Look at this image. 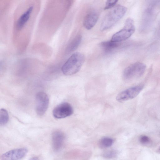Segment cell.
Wrapping results in <instances>:
<instances>
[{
  "mask_svg": "<svg viewBox=\"0 0 160 160\" xmlns=\"http://www.w3.org/2000/svg\"><path fill=\"white\" fill-rule=\"evenodd\" d=\"M85 60L84 55L79 52L72 54L62 66L61 70L66 75L75 74L80 69Z\"/></svg>",
  "mask_w": 160,
  "mask_h": 160,
  "instance_id": "cell-1",
  "label": "cell"
},
{
  "mask_svg": "<svg viewBox=\"0 0 160 160\" xmlns=\"http://www.w3.org/2000/svg\"><path fill=\"white\" fill-rule=\"evenodd\" d=\"M127 8L118 5L113 8L105 15L101 24L100 30L103 31L114 25L125 14Z\"/></svg>",
  "mask_w": 160,
  "mask_h": 160,
  "instance_id": "cell-2",
  "label": "cell"
},
{
  "mask_svg": "<svg viewBox=\"0 0 160 160\" xmlns=\"http://www.w3.org/2000/svg\"><path fill=\"white\" fill-rule=\"evenodd\" d=\"M135 31L134 21L131 18H128L126 20L123 28L113 34L111 40L114 42H120L130 38Z\"/></svg>",
  "mask_w": 160,
  "mask_h": 160,
  "instance_id": "cell-3",
  "label": "cell"
},
{
  "mask_svg": "<svg viewBox=\"0 0 160 160\" xmlns=\"http://www.w3.org/2000/svg\"><path fill=\"white\" fill-rule=\"evenodd\" d=\"M146 67L143 63L136 62L127 67L124 70L123 76L126 80L137 78L142 76L144 73Z\"/></svg>",
  "mask_w": 160,
  "mask_h": 160,
  "instance_id": "cell-4",
  "label": "cell"
},
{
  "mask_svg": "<svg viewBox=\"0 0 160 160\" xmlns=\"http://www.w3.org/2000/svg\"><path fill=\"white\" fill-rule=\"evenodd\" d=\"M49 103L48 97L45 92H38L36 95L35 110L37 114L39 116L43 115L48 108Z\"/></svg>",
  "mask_w": 160,
  "mask_h": 160,
  "instance_id": "cell-5",
  "label": "cell"
},
{
  "mask_svg": "<svg viewBox=\"0 0 160 160\" xmlns=\"http://www.w3.org/2000/svg\"><path fill=\"white\" fill-rule=\"evenodd\" d=\"M144 85L140 84L128 89L120 92L117 96L116 99L117 101L122 102L136 97L143 89Z\"/></svg>",
  "mask_w": 160,
  "mask_h": 160,
  "instance_id": "cell-6",
  "label": "cell"
},
{
  "mask_svg": "<svg viewBox=\"0 0 160 160\" xmlns=\"http://www.w3.org/2000/svg\"><path fill=\"white\" fill-rule=\"evenodd\" d=\"M73 109L71 105L67 102L62 103L57 106L53 109L52 113L56 118H64L72 115Z\"/></svg>",
  "mask_w": 160,
  "mask_h": 160,
  "instance_id": "cell-7",
  "label": "cell"
},
{
  "mask_svg": "<svg viewBox=\"0 0 160 160\" xmlns=\"http://www.w3.org/2000/svg\"><path fill=\"white\" fill-rule=\"evenodd\" d=\"M28 152L25 148L12 149L2 154L1 156V160H19L23 158Z\"/></svg>",
  "mask_w": 160,
  "mask_h": 160,
  "instance_id": "cell-8",
  "label": "cell"
},
{
  "mask_svg": "<svg viewBox=\"0 0 160 160\" xmlns=\"http://www.w3.org/2000/svg\"><path fill=\"white\" fill-rule=\"evenodd\" d=\"M65 139L64 134L60 131L53 132L52 135V148L55 151H58L62 148Z\"/></svg>",
  "mask_w": 160,
  "mask_h": 160,
  "instance_id": "cell-9",
  "label": "cell"
},
{
  "mask_svg": "<svg viewBox=\"0 0 160 160\" xmlns=\"http://www.w3.org/2000/svg\"><path fill=\"white\" fill-rule=\"evenodd\" d=\"M98 19V14L95 11L89 12L85 17L83 25L88 30L92 29L95 25Z\"/></svg>",
  "mask_w": 160,
  "mask_h": 160,
  "instance_id": "cell-10",
  "label": "cell"
},
{
  "mask_svg": "<svg viewBox=\"0 0 160 160\" xmlns=\"http://www.w3.org/2000/svg\"><path fill=\"white\" fill-rule=\"evenodd\" d=\"M33 9L32 6H30L19 18L16 23V28L18 30L22 29L29 20Z\"/></svg>",
  "mask_w": 160,
  "mask_h": 160,
  "instance_id": "cell-11",
  "label": "cell"
},
{
  "mask_svg": "<svg viewBox=\"0 0 160 160\" xmlns=\"http://www.w3.org/2000/svg\"><path fill=\"white\" fill-rule=\"evenodd\" d=\"M119 45V42H114L111 40L103 42L100 43L101 47L106 53L112 52L117 48Z\"/></svg>",
  "mask_w": 160,
  "mask_h": 160,
  "instance_id": "cell-12",
  "label": "cell"
},
{
  "mask_svg": "<svg viewBox=\"0 0 160 160\" xmlns=\"http://www.w3.org/2000/svg\"><path fill=\"white\" fill-rule=\"evenodd\" d=\"M82 40V36L78 35L73 39L68 48V50L69 52H72L76 50L79 46Z\"/></svg>",
  "mask_w": 160,
  "mask_h": 160,
  "instance_id": "cell-13",
  "label": "cell"
},
{
  "mask_svg": "<svg viewBox=\"0 0 160 160\" xmlns=\"http://www.w3.org/2000/svg\"><path fill=\"white\" fill-rule=\"evenodd\" d=\"M9 119L8 111L4 108H2L0 111V124L3 126L7 123Z\"/></svg>",
  "mask_w": 160,
  "mask_h": 160,
  "instance_id": "cell-14",
  "label": "cell"
},
{
  "mask_svg": "<svg viewBox=\"0 0 160 160\" xmlns=\"http://www.w3.org/2000/svg\"><path fill=\"white\" fill-rule=\"evenodd\" d=\"M113 143V140L111 138L105 137L102 138L99 141V145L102 148H106L111 146Z\"/></svg>",
  "mask_w": 160,
  "mask_h": 160,
  "instance_id": "cell-15",
  "label": "cell"
},
{
  "mask_svg": "<svg viewBox=\"0 0 160 160\" xmlns=\"http://www.w3.org/2000/svg\"><path fill=\"white\" fill-rule=\"evenodd\" d=\"M117 152L114 150H111L106 151L103 154V157L108 159H111L116 157Z\"/></svg>",
  "mask_w": 160,
  "mask_h": 160,
  "instance_id": "cell-16",
  "label": "cell"
},
{
  "mask_svg": "<svg viewBox=\"0 0 160 160\" xmlns=\"http://www.w3.org/2000/svg\"><path fill=\"white\" fill-rule=\"evenodd\" d=\"M139 141L141 144L143 145L148 144L150 142V138L145 135H141L139 138Z\"/></svg>",
  "mask_w": 160,
  "mask_h": 160,
  "instance_id": "cell-17",
  "label": "cell"
},
{
  "mask_svg": "<svg viewBox=\"0 0 160 160\" xmlns=\"http://www.w3.org/2000/svg\"><path fill=\"white\" fill-rule=\"evenodd\" d=\"M117 0H107L104 9H107L113 7L117 3Z\"/></svg>",
  "mask_w": 160,
  "mask_h": 160,
  "instance_id": "cell-18",
  "label": "cell"
},
{
  "mask_svg": "<svg viewBox=\"0 0 160 160\" xmlns=\"http://www.w3.org/2000/svg\"><path fill=\"white\" fill-rule=\"evenodd\" d=\"M29 160H39V159L38 158L34 157L31 158Z\"/></svg>",
  "mask_w": 160,
  "mask_h": 160,
  "instance_id": "cell-19",
  "label": "cell"
},
{
  "mask_svg": "<svg viewBox=\"0 0 160 160\" xmlns=\"http://www.w3.org/2000/svg\"></svg>",
  "mask_w": 160,
  "mask_h": 160,
  "instance_id": "cell-20",
  "label": "cell"
}]
</instances>
